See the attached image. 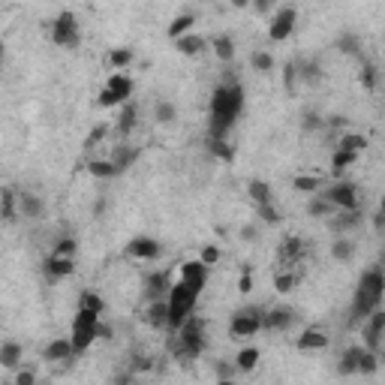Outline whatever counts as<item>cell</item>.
I'll use <instances>...</instances> for the list:
<instances>
[{
  "instance_id": "obj_40",
  "label": "cell",
  "mask_w": 385,
  "mask_h": 385,
  "mask_svg": "<svg viewBox=\"0 0 385 385\" xmlns=\"http://www.w3.org/2000/svg\"><path fill=\"white\" fill-rule=\"evenodd\" d=\"M154 120L160 127H172L178 120V105L172 100H157L154 103Z\"/></svg>"
},
{
  "instance_id": "obj_57",
  "label": "cell",
  "mask_w": 385,
  "mask_h": 385,
  "mask_svg": "<svg viewBox=\"0 0 385 385\" xmlns=\"http://www.w3.org/2000/svg\"><path fill=\"white\" fill-rule=\"evenodd\" d=\"M250 10L256 15H265V12L274 10V0H250Z\"/></svg>"
},
{
  "instance_id": "obj_55",
  "label": "cell",
  "mask_w": 385,
  "mask_h": 385,
  "mask_svg": "<svg viewBox=\"0 0 385 385\" xmlns=\"http://www.w3.org/2000/svg\"><path fill=\"white\" fill-rule=\"evenodd\" d=\"M295 85H298V70H295V60H289V64L283 66V88L295 90Z\"/></svg>"
},
{
  "instance_id": "obj_38",
  "label": "cell",
  "mask_w": 385,
  "mask_h": 385,
  "mask_svg": "<svg viewBox=\"0 0 385 385\" xmlns=\"http://www.w3.org/2000/svg\"><path fill=\"white\" fill-rule=\"evenodd\" d=\"M105 60H109V66H111L115 72H124L127 66H130L133 60H135V51L130 49V45H118V49L109 51V57H105Z\"/></svg>"
},
{
  "instance_id": "obj_10",
  "label": "cell",
  "mask_w": 385,
  "mask_h": 385,
  "mask_svg": "<svg viewBox=\"0 0 385 385\" xmlns=\"http://www.w3.org/2000/svg\"><path fill=\"white\" fill-rule=\"evenodd\" d=\"M124 256L127 259H135V262H157L163 256V244L150 235H135L127 241Z\"/></svg>"
},
{
  "instance_id": "obj_4",
  "label": "cell",
  "mask_w": 385,
  "mask_h": 385,
  "mask_svg": "<svg viewBox=\"0 0 385 385\" xmlns=\"http://www.w3.org/2000/svg\"><path fill=\"white\" fill-rule=\"evenodd\" d=\"M133 79L127 72H111L109 81H105V88L100 90V96H96V105L100 109H120L127 100H133Z\"/></svg>"
},
{
  "instance_id": "obj_15",
  "label": "cell",
  "mask_w": 385,
  "mask_h": 385,
  "mask_svg": "<svg viewBox=\"0 0 385 385\" xmlns=\"http://www.w3.org/2000/svg\"><path fill=\"white\" fill-rule=\"evenodd\" d=\"M328 223V232L331 235H349V232H356L361 223H364V214H361V208H352V211H334L331 217H326Z\"/></svg>"
},
{
  "instance_id": "obj_51",
  "label": "cell",
  "mask_w": 385,
  "mask_h": 385,
  "mask_svg": "<svg viewBox=\"0 0 385 385\" xmlns=\"http://www.w3.org/2000/svg\"><path fill=\"white\" fill-rule=\"evenodd\" d=\"M51 253H57V256H79V241H75L72 235L60 238L57 244H55V250H51Z\"/></svg>"
},
{
  "instance_id": "obj_13",
  "label": "cell",
  "mask_w": 385,
  "mask_h": 385,
  "mask_svg": "<svg viewBox=\"0 0 385 385\" xmlns=\"http://www.w3.org/2000/svg\"><path fill=\"white\" fill-rule=\"evenodd\" d=\"M75 274V256H57V253H49L42 262V277L49 283H60L66 277Z\"/></svg>"
},
{
  "instance_id": "obj_37",
  "label": "cell",
  "mask_w": 385,
  "mask_h": 385,
  "mask_svg": "<svg viewBox=\"0 0 385 385\" xmlns=\"http://www.w3.org/2000/svg\"><path fill=\"white\" fill-rule=\"evenodd\" d=\"M193 25H196V15H193V12H181V15H175V18L169 21V27H165V36H169V40H178V36L190 34Z\"/></svg>"
},
{
  "instance_id": "obj_62",
  "label": "cell",
  "mask_w": 385,
  "mask_h": 385,
  "mask_svg": "<svg viewBox=\"0 0 385 385\" xmlns=\"http://www.w3.org/2000/svg\"><path fill=\"white\" fill-rule=\"evenodd\" d=\"M232 6H235V10H247V6H250V0H232Z\"/></svg>"
},
{
  "instance_id": "obj_64",
  "label": "cell",
  "mask_w": 385,
  "mask_h": 385,
  "mask_svg": "<svg viewBox=\"0 0 385 385\" xmlns=\"http://www.w3.org/2000/svg\"><path fill=\"white\" fill-rule=\"evenodd\" d=\"M205 3H211V0H205Z\"/></svg>"
},
{
  "instance_id": "obj_26",
  "label": "cell",
  "mask_w": 385,
  "mask_h": 385,
  "mask_svg": "<svg viewBox=\"0 0 385 385\" xmlns=\"http://www.w3.org/2000/svg\"><path fill=\"white\" fill-rule=\"evenodd\" d=\"M145 322H148L150 328H157V331H169V304H165V298L148 301Z\"/></svg>"
},
{
  "instance_id": "obj_19",
  "label": "cell",
  "mask_w": 385,
  "mask_h": 385,
  "mask_svg": "<svg viewBox=\"0 0 385 385\" xmlns=\"http://www.w3.org/2000/svg\"><path fill=\"white\" fill-rule=\"evenodd\" d=\"M295 70H298V81L307 88H319L326 81V70H322V64L316 57L301 60V64H295Z\"/></svg>"
},
{
  "instance_id": "obj_39",
  "label": "cell",
  "mask_w": 385,
  "mask_h": 385,
  "mask_svg": "<svg viewBox=\"0 0 385 385\" xmlns=\"http://www.w3.org/2000/svg\"><path fill=\"white\" fill-rule=\"evenodd\" d=\"M214 55H217V60L220 64H232L235 60V40H232L229 34H220V36H214Z\"/></svg>"
},
{
  "instance_id": "obj_12",
  "label": "cell",
  "mask_w": 385,
  "mask_h": 385,
  "mask_svg": "<svg viewBox=\"0 0 385 385\" xmlns=\"http://www.w3.org/2000/svg\"><path fill=\"white\" fill-rule=\"evenodd\" d=\"M307 253V241L301 235H286L280 244H277V268H298L301 259Z\"/></svg>"
},
{
  "instance_id": "obj_53",
  "label": "cell",
  "mask_w": 385,
  "mask_h": 385,
  "mask_svg": "<svg viewBox=\"0 0 385 385\" xmlns=\"http://www.w3.org/2000/svg\"><path fill=\"white\" fill-rule=\"evenodd\" d=\"M111 133V127L109 124H100V127H94V130H90L88 133V139H85V148H96V145H100V142L105 139V135H109Z\"/></svg>"
},
{
  "instance_id": "obj_61",
  "label": "cell",
  "mask_w": 385,
  "mask_h": 385,
  "mask_svg": "<svg viewBox=\"0 0 385 385\" xmlns=\"http://www.w3.org/2000/svg\"><path fill=\"white\" fill-rule=\"evenodd\" d=\"M105 214V199H96L94 202V217H103Z\"/></svg>"
},
{
  "instance_id": "obj_17",
  "label": "cell",
  "mask_w": 385,
  "mask_h": 385,
  "mask_svg": "<svg viewBox=\"0 0 385 385\" xmlns=\"http://www.w3.org/2000/svg\"><path fill=\"white\" fill-rule=\"evenodd\" d=\"M181 283H187L193 292L202 295V289H205V283H208V265L202 259L184 262V265H181Z\"/></svg>"
},
{
  "instance_id": "obj_2",
  "label": "cell",
  "mask_w": 385,
  "mask_h": 385,
  "mask_svg": "<svg viewBox=\"0 0 385 385\" xmlns=\"http://www.w3.org/2000/svg\"><path fill=\"white\" fill-rule=\"evenodd\" d=\"M165 304H169V331H175L181 322L196 310V304H199V292H193L187 283L178 280V283H172L169 295H165Z\"/></svg>"
},
{
  "instance_id": "obj_18",
  "label": "cell",
  "mask_w": 385,
  "mask_h": 385,
  "mask_svg": "<svg viewBox=\"0 0 385 385\" xmlns=\"http://www.w3.org/2000/svg\"><path fill=\"white\" fill-rule=\"evenodd\" d=\"M135 124H139V105H135L133 100H127L124 105H120V115H118V120H115V127H111V133H115L118 139L124 142L127 135L135 130Z\"/></svg>"
},
{
  "instance_id": "obj_45",
  "label": "cell",
  "mask_w": 385,
  "mask_h": 385,
  "mask_svg": "<svg viewBox=\"0 0 385 385\" xmlns=\"http://www.w3.org/2000/svg\"><path fill=\"white\" fill-rule=\"evenodd\" d=\"M256 217H259V223H265V226H280L283 223V214H280V208H277L274 202L256 205Z\"/></svg>"
},
{
  "instance_id": "obj_32",
  "label": "cell",
  "mask_w": 385,
  "mask_h": 385,
  "mask_svg": "<svg viewBox=\"0 0 385 385\" xmlns=\"http://www.w3.org/2000/svg\"><path fill=\"white\" fill-rule=\"evenodd\" d=\"M304 211H307V217H313V220H326V217H331L337 208L331 205V202L319 190H316V193H310V202H307Z\"/></svg>"
},
{
  "instance_id": "obj_21",
  "label": "cell",
  "mask_w": 385,
  "mask_h": 385,
  "mask_svg": "<svg viewBox=\"0 0 385 385\" xmlns=\"http://www.w3.org/2000/svg\"><path fill=\"white\" fill-rule=\"evenodd\" d=\"M18 217H25V220H30V223L42 220L45 217V202L36 193H18Z\"/></svg>"
},
{
  "instance_id": "obj_25",
  "label": "cell",
  "mask_w": 385,
  "mask_h": 385,
  "mask_svg": "<svg viewBox=\"0 0 385 385\" xmlns=\"http://www.w3.org/2000/svg\"><path fill=\"white\" fill-rule=\"evenodd\" d=\"M175 42V51L178 55H184V57H199L202 51L208 49V40L205 36H199V34H184V36H178V40H172Z\"/></svg>"
},
{
  "instance_id": "obj_42",
  "label": "cell",
  "mask_w": 385,
  "mask_h": 385,
  "mask_svg": "<svg viewBox=\"0 0 385 385\" xmlns=\"http://www.w3.org/2000/svg\"><path fill=\"white\" fill-rule=\"evenodd\" d=\"M79 310H90V313H105V301H103V295L96 289H85L79 295Z\"/></svg>"
},
{
  "instance_id": "obj_50",
  "label": "cell",
  "mask_w": 385,
  "mask_h": 385,
  "mask_svg": "<svg viewBox=\"0 0 385 385\" xmlns=\"http://www.w3.org/2000/svg\"><path fill=\"white\" fill-rule=\"evenodd\" d=\"M214 376L220 382H232L238 376V367H235V361H214Z\"/></svg>"
},
{
  "instance_id": "obj_58",
  "label": "cell",
  "mask_w": 385,
  "mask_h": 385,
  "mask_svg": "<svg viewBox=\"0 0 385 385\" xmlns=\"http://www.w3.org/2000/svg\"><path fill=\"white\" fill-rule=\"evenodd\" d=\"M34 382H36L34 371H18V373H15V385H34Z\"/></svg>"
},
{
  "instance_id": "obj_46",
  "label": "cell",
  "mask_w": 385,
  "mask_h": 385,
  "mask_svg": "<svg viewBox=\"0 0 385 385\" xmlns=\"http://www.w3.org/2000/svg\"><path fill=\"white\" fill-rule=\"evenodd\" d=\"M358 81L364 90H376V85H380V70H376V64L364 60V64H361V72H358Z\"/></svg>"
},
{
  "instance_id": "obj_3",
  "label": "cell",
  "mask_w": 385,
  "mask_h": 385,
  "mask_svg": "<svg viewBox=\"0 0 385 385\" xmlns=\"http://www.w3.org/2000/svg\"><path fill=\"white\" fill-rule=\"evenodd\" d=\"M45 34L51 36V42L60 45V49H79L81 42V25H79V15L64 10L60 15H55V18L45 25Z\"/></svg>"
},
{
  "instance_id": "obj_28",
  "label": "cell",
  "mask_w": 385,
  "mask_h": 385,
  "mask_svg": "<svg viewBox=\"0 0 385 385\" xmlns=\"http://www.w3.org/2000/svg\"><path fill=\"white\" fill-rule=\"evenodd\" d=\"M21 358H25V346H21L18 341H3L0 343V367L15 371V367L21 364Z\"/></svg>"
},
{
  "instance_id": "obj_27",
  "label": "cell",
  "mask_w": 385,
  "mask_h": 385,
  "mask_svg": "<svg viewBox=\"0 0 385 385\" xmlns=\"http://www.w3.org/2000/svg\"><path fill=\"white\" fill-rule=\"evenodd\" d=\"M111 163L120 169V175H124L127 169H133V163L139 160V148H133V145H127V142H118L115 148H111V157H109Z\"/></svg>"
},
{
  "instance_id": "obj_54",
  "label": "cell",
  "mask_w": 385,
  "mask_h": 385,
  "mask_svg": "<svg viewBox=\"0 0 385 385\" xmlns=\"http://www.w3.org/2000/svg\"><path fill=\"white\" fill-rule=\"evenodd\" d=\"M130 371H133V376L154 371V358H150V356H133V361H130Z\"/></svg>"
},
{
  "instance_id": "obj_31",
  "label": "cell",
  "mask_w": 385,
  "mask_h": 385,
  "mask_svg": "<svg viewBox=\"0 0 385 385\" xmlns=\"http://www.w3.org/2000/svg\"><path fill=\"white\" fill-rule=\"evenodd\" d=\"M328 253H331V259L334 262H352L356 259V241H349L346 235H334Z\"/></svg>"
},
{
  "instance_id": "obj_29",
  "label": "cell",
  "mask_w": 385,
  "mask_h": 385,
  "mask_svg": "<svg viewBox=\"0 0 385 385\" xmlns=\"http://www.w3.org/2000/svg\"><path fill=\"white\" fill-rule=\"evenodd\" d=\"M0 220L3 223H15L18 220V193L12 187L0 190Z\"/></svg>"
},
{
  "instance_id": "obj_8",
  "label": "cell",
  "mask_w": 385,
  "mask_h": 385,
  "mask_svg": "<svg viewBox=\"0 0 385 385\" xmlns=\"http://www.w3.org/2000/svg\"><path fill=\"white\" fill-rule=\"evenodd\" d=\"M298 322V310L289 304H277L271 310H262V331L268 334H283Z\"/></svg>"
},
{
  "instance_id": "obj_52",
  "label": "cell",
  "mask_w": 385,
  "mask_h": 385,
  "mask_svg": "<svg viewBox=\"0 0 385 385\" xmlns=\"http://www.w3.org/2000/svg\"><path fill=\"white\" fill-rule=\"evenodd\" d=\"M199 259H202V262H205V265L211 268V265H217V262L223 259V250H220V247H217V244H205V247H202V253H199Z\"/></svg>"
},
{
  "instance_id": "obj_36",
  "label": "cell",
  "mask_w": 385,
  "mask_h": 385,
  "mask_svg": "<svg viewBox=\"0 0 385 385\" xmlns=\"http://www.w3.org/2000/svg\"><path fill=\"white\" fill-rule=\"evenodd\" d=\"M334 49L346 57H361V36L352 34V30H343V34L334 40Z\"/></svg>"
},
{
  "instance_id": "obj_49",
  "label": "cell",
  "mask_w": 385,
  "mask_h": 385,
  "mask_svg": "<svg viewBox=\"0 0 385 385\" xmlns=\"http://www.w3.org/2000/svg\"><path fill=\"white\" fill-rule=\"evenodd\" d=\"M301 130L304 133H322L326 130V120H322V115H316V111H304V115H301Z\"/></svg>"
},
{
  "instance_id": "obj_34",
  "label": "cell",
  "mask_w": 385,
  "mask_h": 385,
  "mask_svg": "<svg viewBox=\"0 0 385 385\" xmlns=\"http://www.w3.org/2000/svg\"><path fill=\"white\" fill-rule=\"evenodd\" d=\"M259 358H262L259 346H244V349H238V356L232 358V361H235L238 373H253L256 364H259Z\"/></svg>"
},
{
  "instance_id": "obj_60",
  "label": "cell",
  "mask_w": 385,
  "mask_h": 385,
  "mask_svg": "<svg viewBox=\"0 0 385 385\" xmlns=\"http://www.w3.org/2000/svg\"><path fill=\"white\" fill-rule=\"evenodd\" d=\"M373 229H376V235H382L385 232V214L382 211H373Z\"/></svg>"
},
{
  "instance_id": "obj_33",
  "label": "cell",
  "mask_w": 385,
  "mask_h": 385,
  "mask_svg": "<svg viewBox=\"0 0 385 385\" xmlns=\"http://www.w3.org/2000/svg\"><path fill=\"white\" fill-rule=\"evenodd\" d=\"M247 196L253 199V205L274 202V190H271V184H268V181H262V178H250V181H247Z\"/></svg>"
},
{
  "instance_id": "obj_41",
  "label": "cell",
  "mask_w": 385,
  "mask_h": 385,
  "mask_svg": "<svg viewBox=\"0 0 385 385\" xmlns=\"http://www.w3.org/2000/svg\"><path fill=\"white\" fill-rule=\"evenodd\" d=\"M88 172L100 181H111V178H120V169L111 160H90L88 163Z\"/></svg>"
},
{
  "instance_id": "obj_24",
  "label": "cell",
  "mask_w": 385,
  "mask_h": 385,
  "mask_svg": "<svg viewBox=\"0 0 385 385\" xmlns=\"http://www.w3.org/2000/svg\"><path fill=\"white\" fill-rule=\"evenodd\" d=\"M331 341H328V334L322 328H304L301 331V337L295 341V349L298 352H319V349H326Z\"/></svg>"
},
{
  "instance_id": "obj_16",
  "label": "cell",
  "mask_w": 385,
  "mask_h": 385,
  "mask_svg": "<svg viewBox=\"0 0 385 385\" xmlns=\"http://www.w3.org/2000/svg\"><path fill=\"white\" fill-rule=\"evenodd\" d=\"M172 274L169 271H148L145 274V289H142V295H145V301H160L169 295L172 289Z\"/></svg>"
},
{
  "instance_id": "obj_48",
  "label": "cell",
  "mask_w": 385,
  "mask_h": 385,
  "mask_svg": "<svg viewBox=\"0 0 385 385\" xmlns=\"http://www.w3.org/2000/svg\"><path fill=\"white\" fill-rule=\"evenodd\" d=\"M208 150L217 157V160H226V163H232V157H235V150L229 148L226 139H208Z\"/></svg>"
},
{
  "instance_id": "obj_5",
  "label": "cell",
  "mask_w": 385,
  "mask_h": 385,
  "mask_svg": "<svg viewBox=\"0 0 385 385\" xmlns=\"http://www.w3.org/2000/svg\"><path fill=\"white\" fill-rule=\"evenodd\" d=\"M262 331V307L256 304H247V307H238L229 319V337L232 341H247V337L259 334Z\"/></svg>"
},
{
  "instance_id": "obj_1",
  "label": "cell",
  "mask_w": 385,
  "mask_h": 385,
  "mask_svg": "<svg viewBox=\"0 0 385 385\" xmlns=\"http://www.w3.org/2000/svg\"><path fill=\"white\" fill-rule=\"evenodd\" d=\"M244 111V85L241 81H226L211 90L208 105V139H226L235 130V120Z\"/></svg>"
},
{
  "instance_id": "obj_20",
  "label": "cell",
  "mask_w": 385,
  "mask_h": 385,
  "mask_svg": "<svg viewBox=\"0 0 385 385\" xmlns=\"http://www.w3.org/2000/svg\"><path fill=\"white\" fill-rule=\"evenodd\" d=\"M364 352H371V349H364V343L346 346L343 356H341V364H337V373H341V376H356L358 367H361V358H364Z\"/></svg>"
},
{
  "instance_id": "obj_11",
  "label": "cell",
  "mask_w": 385,
  "mask_h": 385,
  "mask_svg": "<svg viewBox=\"0 0 385 385\" xmlns=\"http://www.w3.org/2000/svg\"><path fill=\"white\" fill-rule=\"evenodd\" d=\"M295 25H298L295 6H280L277 15L271 18V25H268V40L271 42H286L292 34H295Z\"/></svg>"
},
{
  "instance_id": "obj_9",
  "label": "cell",
  "mask_w": 385,
  "mask_h": 385,
  "mask_svg": "<svg viewBox=\"0 0 385 385\" xmlns=\"http://www.w3.org/2000/svg\"><path fill=\"white\" fill-rule=\"evenodd\" d=\"M361 337H364V341H361L364 343V349L382 356V337H385V310L382 307H376V310L361 322Z\"/></svg>"
},
{
  "instance_id": "obj_56",
  "label": "cell",
  "mask_w": 385,
  "mask_h": 385,
  "mask_svg": "<svg viewBox=\"0 0 385 385\" xmlns=\"http://www.w3.org/2000/svg\"><path fill=\"white\" fill-rule=\"evenodd\" d=\"M241 241H244V244H256V241H259V223H247V226H241Z\"/></svg>"
},
{
  "instance_id": "obj_44",
  "label": "cell",
  "mask_w": 385,
  "mask_h": 385,
  "mask_svg": "<svg viewBox=\"0 0 385 385\" xmlns=\"http://www.w3.org/2000/svg\"><path fill=\"white\" fill-rule=\"evenodd\" d=\"M250 66H253V72H274L277 60H274L271 51L259 49V51H253V55H250Z\"/></svg>"
},
{
  "instance_id": "obj_35",
  "label": "cell",
  "mask_w": 385,
  "mask_h": 385,
  "mask_svg": "<svg viewBox=\"0 0 385 385\" xmlns=\"http://www.w3.org/2000/svg\"><path fill=\"white\" fill-rule=\"evenodd\" d=\"M298 283H301V271L298 268H277V274H274V289L277 292L289 295Z\"/></svg>"
},
{
  "instance_id": "obj_30",
  "label": "cell",
  "mask_w": 385,
  "mask_h": 385,
  "mask_svg": "<svg viewBox=\"0 0 385 385\" xmlns=\"http://www.w3.org/2000/svg\"><path fill=\"white\" fill-rule=\"evenodd\" d=\"M361 160V154L358 150H343V148H334V154H331V175L334 178H341L346 169H349V165H356Z\"/></svg>"
},
{
  "instance_id": "obj_22",
  "label": "cell",
  "mask_w": 385,
  "mask_h": 385,
  "mask_svg": "<svg viewBox=\"0 0 385 385\" xmlns=\"http://www.w3.org/2000/svg\"><path fill=\"white\" fill-rule=\"evenodd\" d=\"M75 356H79V352H75L70 337H55V341L42 349V361H72Z\"/></svg>"
},
{
  "instance_id": "obj_63",
  "label": "cell",
  "mask_w": 385,
  "mask_h": 385,
  "mask_svg": "<svg viewBox=\"0 0 385 385\" xmlns=\"http://www.w3.org/2000/svg\"><path fill=\"white\" fill-rule=\"evenodd\" d=\"M0 66H3V45H0Z\"/></svg>"
},
{
  "instance_id": "obj_7",
  "label": "cell",
  "mask_w": 385,
  "mask_h": 385,
  "mask_svg": "<svg viewBox=\"0 0 385 385\" xmlns=\"http://www.w3.org/2000/svg\"><path fill=\"white\" fill-rule=\"evenodd\" d=\"M326 199L334 205L337 211H352V208H361V196H358V187L352 181H334L331 187L319 190Z\"/></svg>"
},
{
  "instance_id": "obj_14",
  "label": "cell",
  "mask_w": 385,
  "mask_h": 385,
  "mask_svg": "<svg viewBox=\"0 0 385 385\" xmlns=\"http://www.w3.org/2000/svg\"><path fill=\"white\" fill-rule=\"evenodd\" d=\"M376 307H382V301L380 298H373L367 289H361V286H356V295H352V307H349V326L352 328H358L361 322L371 316Z\"/></svg>"
},
{
  "instance_id": "obj_59",
  "label": "cell",
  "mask_w": 385,
  "mask_h": 385,
  "mask_svg": "<svg viewBox=\"0 0 385 385\" xmlns=\"http://www.w3.org/2000/svg\"><path fill=\"white\" fill-rule=\"evenodd\" d=\"M238 289H241V292H253V277H250V268H244V274H241V280H238Z\"/></svg>"
},
{
  "instance_id": "obj_23",
  "label": "cell",
  "mask_w": 385,
  "mask_h": 385,
  "mask_svg": "<svg viewBox=\"0 0 385 385\" xmlns=\"http://www.w3.org/2000/svg\"><path fill=\"white\" fill-rule=\"evenodd\" d=\"M358 286L361 289H367L373 298H385V274H382V268L380 265H371L367 271H361V277H358Z\"/></svg>"
},
{
  "instance_id": "obj_43",
  "label": "cell",
  "mask_w": 385,
  "mask_h": 385,
  "mask_svg": "<svg viewBox=\"0 0 385 385\" xmlns=\"http://www.w3.org/2000/svg\"><path fill=\"white\" fill-rule=\"evenodd\" d=\"M334 148L358 150V154H364V148H367V135H361V133H343V135H337Z\"/></svg>"
},
{
  "instance_id": "obj_6",
  "label": "cell",
  "mask_w": 385,
  "mask_h": 385,
  "mask_svg": "<svg viewBox=\"0 0 385 385\" xmlns=\"http://www.w3.org/2000/svg\"><path fill=\"white\" fill-rule=\"evenodd\" d=\"M100 319H103L100 313H90V310H79L72 316V337H70V341H72V346H75V352H79V356L94 346Z\"/></svg>"
},
{
  "instance_id": "obj_47",
  "label": "cell",
  "mask_w": 385,
  "mask_h": 385,
  "mask_svg": "<svg viewBox=\"0 0 385 385\" xmlns=\"http://www.w3.org/2000/svg\"><path fill=\"white\" fill-rule=\"evenodd\" d=\"M292 187H295L298 193H316V190H322V178H316V175H295L292 178Z\"/></svg>"
}]
</instances>
